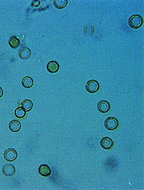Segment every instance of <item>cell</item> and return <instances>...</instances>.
<instances>
[{
	"label": "cell",
	"instance_id": "cell-6",
	"mask_svg": "<svg viewBox=\"0 0 144 190\" xmlns=\"http://www.w3.org/2000/svg\"><path fill=\"white\" fill-rule=\"evenodd\" d=\"M2 172L6 176H12L15 174V168L12 164H6L3 166Z\"/></svg>",
	"mask_w": 144,
	"mask_h": 190
},
{
	"label": "cell",
	"instance_id": "cell-15",
	"mask_svg": "<svg viewBox=\"0 0 144 190\" xmlns=\"http://www.w3.org/2000/svg\"><path fill=\"white\" fill-rule=\"evenodd\" d=\"M22 85L25 88H30L33 85V80L30 77H25L22 80Z\"/></svg>",
	"mask_w": 144,
	"mask_h": 190
},
{
	"label": "cell",
	"instance_id": "cell-10",
	"mask_svg": "<svg viewBox=\"0 0 144 190\" xmlns=\"http://www.w3.org/2000/svg\"><path fill=\"white\" fill-rule=\"evenodd\" d=\"M47 69L50 73H56L59 69V64L56 61H51L48 63Z\"/></svg>",
	"mask_w": 144,
	"mask_h": 190
},
{
	"label": "cell",
	"instance_id": "cell-8",
	"mask_svg": "<svg viewBox=\"0 0 144 190\" xmlns=\"http://www.w3.org/2000/svg\"><path fill=\"white\" fill-rule=\"evenodd\" d=\"M97 108L99 111L101 113H107L110 111V103L106 101H101L98 103Z\"/></svg>",
	"mask_w": 144,
	"mask_h": 190
},
{
	"label": "cell",
	"instance_id": "cell-9",
	"mask_svg": "<svg viewBox=\"0 0 144 190\" xmlns=\"http://www.w3.org/2000/svg\"><path fill=\"white\" fill-rule=\"evenodd\" d=\"M38 172L42 176H49L51 174V168L46 164L41 165L38 168Z\"/></svg>",
	"mask_w": 144,
	"mask_h": 190
},
{
	"label": "cell",
	"instance_id": "cell-4",
	"mask_svg": "<svg viewBox=\"0 0 144 190\" xmlns=\"http://www.w3.org/2000/svg\"><path fill=\"white\" fill-rule=\"evenodd\" d=\"M4 157H5L6 160H7V161H14V160H16L17 157H18V153H17V151L14 149L9 148L5 152Z\"/></svg>",
	"mask_w": 144,
	"mask_h": 190
},
{
	"label": "cell",
	"instance_id": "cell-12",
	"mask_svg": "<svg viewBox=\"0 0 144 190\" xmlns=\"http://www.w3.org/2000/svg\"><path fill=\"white\" fill-rule=\"evenodd\" d=\"M9 45L12 48H18L20 46V41L18 37L11 36L9 40Z\"/></svg>",
	"mask_w": 144,
	"mask_h": 190
},
{
	"label": "cell",
	"instance_id": "cell-2",
	"mask_svg": "<svg viewBox=\"0 0 144 190\" xmlns=\"http://www.w3.org/2000/svg\"><path fill=\"white\" fill-rule=\"evenodd\" d=\"M118 120L115 117H108L105 122V126L108 130H115L118 127Z\"/></svg>",
	"mask_w": 144,
	"mask_h": 190
},
{
	"label": "cell",
	"instance_id": "cell-5",
	"mask_svg": "<svg viewBox=\"0 0 144 190\" xmlns=\"http://www.w3.org/2000/svg\"><path fill=\"white\" fill-rule=\"evenodd\" d=\"M31 56V51L29 48L26 46H22V47L19 50V56L22 60H25L30 57Z\"/></svg>",
	"mask_w": 144,
	"mask_h": 190
},
{
	"label": "cell",
	"instance_id": "cell-14",
	"mask_svg": "<svg viewBox=\"0 0 144 190\" xmlns=\"http://www.w3.org/2000/svg\"><path fill=\"white\" fill-rule=\"evenodd\" d=\"M67 0H54L53 1V5L55 6L56 8L59 10L64 9L67 5Z\"/></svg>",
	"mask_w": 144,
	"mask_h": 190
},
{
	"label": "cell",
	"instance_id": "cell-3",
	"mask_svg": "<svg viewBox=\"0 0 144 190\" xmlns=\"http://www.w3.org/2000/svg\"><path fill=\"white\" fill-rule=\"evenodd\" d=\"M87 91L90 93H95L99 90V84L97 80H91L87 82L86 85Z\"/></svg>",
	"mask_w": 144,
	"mask_h": 190
},
{
	"label": "cell",
	"instance_id": "cell-16",
	"mask_svg": "<svg viewBox=\"0 0 144 190\" xmlns=\"http://www.w3.org/2000/svg\"><path fill=\"white\" fill-rule=\"evenodd\" d=\"M33 102L30 100H25L22 102V108L25 111H29L33 109Z\"/></svg>",
	"mask_w": 144,
	"mask_h": 190
},
{
	"label": "cell",
	"instance_id": "cell-1",
	"mask_svg": "<svg viewBox=\"0 0 144 190\" xmlns=\"http://www.w3.org/2000/svg\"><path fill=\"white\" fill-rule=\"evenodd\" d=\"M143 18L139 14H134L131 16L128 20V25L131 28L138 29L143 25Z\"/></svg>",
	"mask_w": 144,
	"mask_h": 190
},
{
	"label": "cell",
	"instance_id": "cell-11",
	"mask_svg": "<svg viewBox=\"0 0 144 190\" xmlns=\"http://www.w3.org/2000/svg\"><path fill=\"white\" fill-rule=\"evenodd\" d=\"M9 127L12 132H17L20 131V128H21V124H20V122L18 120H12V122H10Z\"/></svg>",
	"mask_w": 144,
	"mask_h": 190
},
{
	"label": "cell",
	"instance_id": "cell-7",
	"mask_svg": "<svg viewBox=\"0 0 144 190\" xmlns=\"http://www.w3.org/2000/svg\"><path fill=\"white\" fill-rule=\"evenodd\" d=\"M100 145L103 149L109 150L113 146V141L111 138L106 137V138H102L100 141Z\"/></svg>",
	"mask_w": 144,
	"mask_h": 190
},
{
	"label": "cell",
	"instance_id": "cell-17",
	"mask_svg": "<svg viewBox=\"0 0 144 190\" xmlns=\"http://www.w3.org/2000/svg\"><path fill=\"white\" fill-rule=\"evenodd\" d=\"M3 96V90L2 88L0 87V98H2V96Z\"/></svg>",
	"mask_w": 144,
	"mask_h": 190
},
{
	"label": "cell",
	"instance_id": "cell-13",
	"mask_svg": "<svg viewBox=\"0 0 144 190\" xmlns=\"http://www.w3.org/2000/svg\"><path fill=\"white\" fill-rule=\"evenodd\" d=\"M26 111L22 107H18L14 111V115L18 119H24L26 117Z\"/></svg>",
	"mask_w": 144,
	"mask_h": 190
}]
</instances>
